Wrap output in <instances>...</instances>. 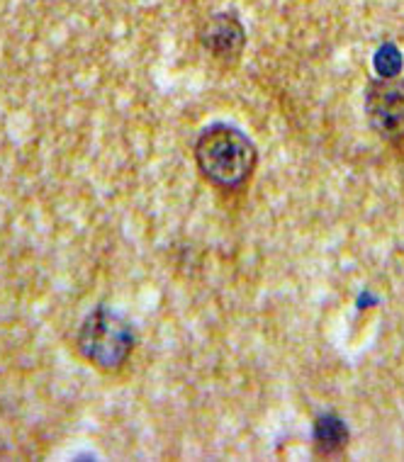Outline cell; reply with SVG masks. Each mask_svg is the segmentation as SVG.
I'll return each instance as SVG.
<instances>
[{"mask_svg": "<svg viewBox=\"0 0 404 462\" xmlns=\"http://www.w3.org/2000/svg\"><path fill=\"white\" fill-rule=\"evenodd\" d=\"M351 433L343 419L336 414H322L315 423V448L322 455H336L349 446Z\"/></svg>", "mask_w": 404, "mask_h": 462, "instance_id": "cell-5", "label": "cell"}, {"mask_svg": "<svg viewBox=\"0 0 404 462\" xmlns=\"http://www.w3.org/2000/svg\"><path fill=\"white\" fill-rule=\"evenodd\" d=\"M195 163L207 183L222 190H239L258 166V149L239 127L217 122L202 129L195 143Z\"/></svg>", "mask_w": 404, "mask_h": 462, "instance_id": "cell-1", "label": "cell"}, {"mask_svg": "<svg viewBox=\"0 0 404 462\" xmlns=\"http://www.w3.org/2000/svg\"><path fill=\"white\" fill-rule=\"evenodd\" d=\"M76 346L88 363L100 370H117L135 351V327L119 311L98 307L80 324Z\"/></svg>", "mask_w": 404, "mask_h": 462, "instance_id": "cell-2", "label": "cell"}, {"mask_svg": "<svg viewBox=\"0 0 404 462\" xmlns=\"http://www.w3.org/2000/svg\"><path fill=\"white\" fill-rule=\"evenodd\" d=\"M375 71L381 79H395L399 69H402V54L395 44H382L378 51H375Z\"/></svg>", "mask_w": 404, "mask_h": 462, "instance_id": "cell-6", "label": "cell"}, {"mask_svg": "<svg viewBox=\"0 0 404 462\" xmlns=\"http://www.w3.org/2000/svg\"><path fill=\"white\" fill-rule=\"evenodd\" d=\"M365 115L385 142L404 139V79L372 80L365 90Z\"/></svg>", "mask_w": 404, "mask_h": 462, "instance_id": "cell-3", "label": "cell"}, {"mask_svg": "<svg viewBox=\"0 0 404 462\" xmlns=\"http://www.w3.org/2000/svg\"><path fill=\"white\" fill-rule=\"evenodd\" d=\"M200 42L212 59L222 61V64H234L244 54L246 30L237 13L227 10V13H217L202 24Z\"/></svg>", "mask_w": 404, "mask_h": 462, "instance_id": "cell-4", "label": "cell"}]
</instances>
